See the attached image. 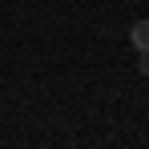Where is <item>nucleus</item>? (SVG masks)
<instances>
[{"label":"nucleus","instance_id":"obj_1","mask_svg":"<svg viewBox=\"0 0 149 149\" xmlns=\"http://www.w3.org/2000/svg\"><path fill=\"white\" fill-rule=\"evenodd\" d=\"M129 45H133L137 52H149V16H145V20H137V24L129 28Z\"/></svg>","mask_w":149,"mask_h":149},{"label":"nucleus","instance_id":"obj_2","mask_svg":"<svg viewBox=\"0 0 149 149\" xmlns=\"http://www.w3.org/2000/svg\"><path fill=\"white\" fill-rule=\"evenodd\" d=\"M137 73L149 77V52H141V56H137Z\"/></svg>","mask_w":149,"mask_h":149}]
</instances>
